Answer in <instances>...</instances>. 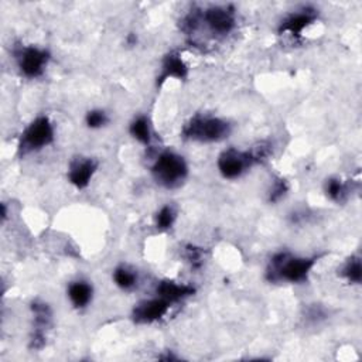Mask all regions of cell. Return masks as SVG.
<instances>
[{
    "instance_id": "cell-17",
    "label": "cell",
    "mask_w": 362,
    "mask_h": 362,
    "mask_svg": "<svg viewBox=\"0 0 362 362\" xmlns=\"http://www.w3.org/2000/svg\"><path fill=\"white\" fill-rule=\"evenodd\" d=\"M325 194L335 202H342L348 195V187L339 178H329L325 182Z\"/></svg>"
},
{
    "instance_id": "cell-16",
    "label": "cell",
    "mask_w": 362,
    "mask_h": 362,
    "mask_svg": "<svg viewBox=\"0 0 362 362\" xmlns=\"http://www.w3.org/2000/svg\"><path fill=\"white\" fill-rule=\"evenodd\" d=\"M113 280L117 287H120L123 290H130L136 286L137 276L132 269H129L126 266H119L113 272Z\"/></svg>"
},
{
    "instance_id": "cell-19",
    "label": "cell",
    "mask_w": 362,
    "mask_h": 362,
    "mask_svg": "<svg viewBox=\"0 0 362 362\" xmlns=\"http://www.w3.org/2000/svg\"><path fill=\"white\" fill-rule=\"evenodd\" d=\"M204 253H205V250L202 247L195 246V245H187L184 247V256L191 263V266L194 269H199L202 266V263H204V260H202L204 259Z\"/></svg>"
},
{
    "instance_id": "cell-7",
    "label": "cell",
    "mask_w": 362,
    "mask_h": 362,
    "mask_svg": "<svg viewBox=\"0 0 362 362\" xmlns=\"http://www.w3.org/2000/svg\"><path fill=\"white\" fill-rule=\"evenodd\" d=\"M255 163L253 157L247 151H240L236 148H228L222 151L218 157V170L223 178L233 180L240 177L249 167Z\"/></svg>"
},
{
    "instance_id": "cell-20",
    "label": "cell",
    "mask_w": 362,
    "mask_h": 362,
    "mask_svg": "<svg viewBox=\"0 0 362 362\" xmlns=\"http://www.w3.org/2000/svg\"><path fill=\"white\" fill-rule=\"evenodd\" d=\"M109 122L107 119V115L100 110V109H93V110H89L85 116V123L88 127L90 129H100L103 127L106 123Z\"/></svg>"
},
{
    "instance_id": "cell-2",
    "label": "cell",
    "mask_w": 362,
    "mask_h": 362,
    "mask_svg": "<svg viewBox=\"0 0 362 362\" xmlns=\"http://www.w3.org/2000/svg\"><path fill=\"white\" fill-rule=\"evenodd\" d=\"M230 133V124L215 116H192L182 127V137L201 143L221 141Z\"/></svg>"
},
{
    "instance_id": "cell-14",
    "label": "cell",
    "mask_w": 362,
    "mask_h": 362,
    "mask_svg": "<svg viewBox=\"0 0 362 362\" xmlns=\"http://www.w3.org/2000/svg\"><path fill=\"white\" fill-rule=\"evenodd\" d=\"M129 133L132 134L133 139H136L141 144L148 146L151 141V130H150L148 119L146 116L134 117L129 126Z\"/></svg>"
},
{
    "instance_id": "cell-1",
    "label": "cell",
    "mask_w": 362,
    "mask_h": 362,
    "mask_svg": "<svg viewBox=\"0 0 362 362\" xmlns=\"http://www.w3.org/2000/svg\"><path fill=\"white\" fill-rule=\"evenodd\" d=\"M318 256L313 257H294L287 252L276 253L269 263L266 272V279L269 281H288V283H303L308 279V274Z\"/></svg>"
},
{
    "instance_id": "cell-5",
    "label": "cell",
    "mask_w": 362,
    "mask_h": 362,
    "mask_svg": "<svg viewBox=\"0 0 362 362\" xmlns=\"http://www.w3.org/2000/svg\"><path fill=\"white\" fill-rule=\"evenodd\" d=\"M198 21L204 23L214 35H226L235 28V10L232 6H211L198 13Z\"/></svg>"
},
{
    "instance_id": "cell-15",
    "label": "cell",
    "mask_w": 362,
    "mask_h": 362,
    "mask_svg": "<svg viewBox=\"0 0 362 362\" xmlns=\"http://www.w3.org/2000/svg\"><path fill=\"white\" fill-rule=\"evenodd\" d=\"M341 276L349 283L359 284L362 279V264L359 256H351L341 269Z\"/></svg>"
},
{
    "instance_id": "cell-12",
    "label": "cell",
    "mask_w": 362,
    "mask_h": 362,
    "mask_svg": "<svg viewBox=\"0 0 362 362\" xmlns=\"http://www.w3.org/2000/svg\"><path fill=\"white\" fill-rule=\"evenodd\" d=\"M157 296L167 300L170 304L178 303L195 293V288L189 284H180L174 280H161L157 284Z\"/></svg>"
},
{
    "instance_id": "cell-21",
    "label": "cell",
    "mask_w": 362,
    "mask_h": 362,
    "mask_svg": "<svg viewBox=\"0 0 362 362\" xmlns=\"http://www.w3.org/2000/svg\"><path fill=\"white\" fill-rule=\"evenodd\" d=\"M288 189V185H287V181L284 178H277L274 182H273V187L270 189V194H269V201L270 202H277L279 199H281L286 192Z\"/></svg>"
},
{
    "instance_id": "cell-11",
    "label": "cell",
    "mask_w": 362,
    "mask_h": 362,
    "mask_svg": "<svg viewBox=\"0 0 362 362\" xmlns=\"http://www.w3.org/2000/svg\"><path fill=\"white\" fill-rule=\"evenodd\" d=\"M188 75V66L181 58V55L177 51L168 52L163 58L161 64V72L157 78V85L161 86L168 78H175V79H185Z\"/></svg>"
},
{
    "instance_id": "cell-18",
    "label": "cell",
    "mask_w": 362,
    "mask_h": 362,
    "mask_svg": "<svg viewBox=\"0 0 362 362\" xmlns=\"http://www.w3.org/2000/svg\"><path fill=\"white\" fill-rule=\"evenodd\" d=\"M175 221V211L170 205L161 206L156 216H154V225L158 230H168Z\"/></svg>"
},
{
    "instance_id": "cell-3",
    "label": "cell",
    "mask_w": 362,
    "mask_h": 362,
    "mask_svg": "<svg viewBox=\"0 0 362 362\" xmlns=\"http://www.w3.org/2000/svg\"><path fill=\"white\" fill-rule=\"evenodd\" d=\"M151 174L157 184L164 188H175L181 185L188 174L185 160L173 151L161 153L151 167Z\"/></svg>"
},
{
    "instance_id": "cell-6",
    "label": "cell",
    "mask_w": 362,
    "mask_h": 362,
    "mask_svg": "<svg viewBox=\"0 0 362 362\" xmlns=\"http://www.w3.org/2000/svg\"><path fill=\"white\" fill-rule=\"evenodd\" d=\"M20 72L27 78H38L44 74V69L49 59V52L38 47H18L14 51Z\"/></svg>"
},
{
    "instance_id": "cell-22",
    "label": "cell",
    "mask_w": 362,
    "mask_h": 362,
    "mask_svg": "<svg viewBox=\"0 0 362 362\" xmlns=\"http://www.w3.org/2000/svg\"><path fill=\"white\" fill-rule=\"evenodd\" d=\"M137 42V37L134 34H129L127 35V44L129 45H134Z\"/></svg>"
},
{
    "instance_id": "cell-10",
    "label": "cell",
    "mask_w": 362,
    "mask_h": 362,
    "mask_svg": "<svg viewBox=\"0 0 362 362\" xmlns=\"http://www.w3.org/2000/svg\"><path fill=\"white\" fill-rule=\"evenodd\" d=\"M317 18V10L313 7H304L298 11L290 13L279 25V33H290L293 37H300L304 28L311 25Z\"/></svg>"
},
{
    "instance_id": "cell-9",
    "label": "cell",
    "mask_w": 362,
    "mask_h": 362,
    "mask_svg": "<svg viewBox=\"0 0 362 362\" xmlns=\"http://www.w3.org/2000/svg\"><path fill=\"white\" fill-rule=\"evenodd\" d=\"M98 161L89 157H76L71 161L68 168V181L78 189L86 188L96 173Z\"/></svg>"
},
{
    "instance_id": "cell-4",
    "label": "cell",
    "mask_w": 362,
    "mask_h": 362,
    "mask_svg": "<svg viewBox=\"0 0 362 362\" xmlns=\"http://www.w3.org/2000/svg\"><path fill=\"white\" fill-rule=\"evenodd\" d=\"M54 141V126L47 116H40L34 119L21 133L18 151L20 154H27L47 147Z\"/></svg>"
},
{
    "instance_id": "cell-8",
    "label": "cell",
    "mask_w": 362,
    "mask_h": 362,
    "mask_svg": "<svg viewBox=\"0 0 362 362\" xmlns=\"http://www.w3.org/2000/svg\"><path fill=\"white\" fill-rule=\"evenodd\" d=\"M170 305L171 304L167 300L158 296L156 298L143 300L137 303L136 307L133 308V313H132L133 321L137 324H151L163 318L167 314Z\"/></svg>"
},
{
    "instance_id": "cell-13",
    "label": "cell",
    "mask_w": 362,
    "mask_h": 362,
    "mask_svg": "<svg viewBox=\"0 0 362 362\" xmlns=\"http://www.w3.org/2000/svg\"><path fill=\"white\" fill-rule=\"evenodd\" d=\"M93 296V288L88 281L78 280L68 286V297L75 308H85Z\"/></svg>"
}]
</instances>
